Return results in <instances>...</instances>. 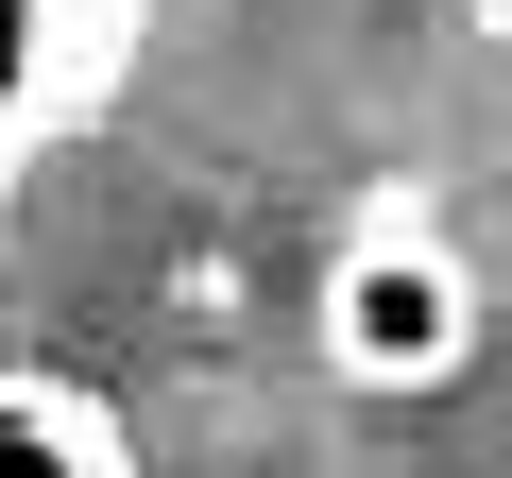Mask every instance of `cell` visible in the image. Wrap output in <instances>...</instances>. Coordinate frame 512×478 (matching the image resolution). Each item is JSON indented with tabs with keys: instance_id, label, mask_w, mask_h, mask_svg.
I'll return each mask as SVG.
<instances>
[{
	"instance_id": "cell-4",
	"label": "cell",
	"mask_w": 512,
	"mask_h": 478,
	"mask_svg": "<svg viewBox=\"0 0 512 478\" xmlns=\"http://www.w3.org/2000/svg\"><path fill=\"white\" fill-rule=\"evenodd\" d=\"M478 35H495V52H512V0H478Z\"/></svg>"
},
{
	"instance_id": "cell-1",
	"label": "cell",
	"mask_w": 512,
	"mask_h": 478,
	"mask_svg": "<svg viewBox=\"0 0 512 478\" xmlns=\"http://www.w3.org/2000/svg\"><path fill=\"white\" fill-rule=\"evenodd\" d=\"M478 325H495V291H478V257H461V222H444V205H410V188L342 205L325 274H308V359H325L342 393L427 410V393L478 376Z\"/></svg>"
},
{
	"instance_id": "cell-2",
	"label": "cell",
	"mask_w": 512,
	"mask_h": 478,
	"mask_svg": "<svg viewBox=\"0 0 512 478\" xmlns=\"http://www.w3.org/2000/svg\"><path fill=\"white\" fill-rule=\"evenodd\" d=\"M137 35H154V0H0V188L120 86Z\"/></svg>"
},
{
	"instance_id": "cell-3",
	"label": "cell",
	"mask_w": 512,
	"mask_h": 478,
	"mask_svg": "<svg viewBox=\"0 0 512 478\" xmlns=\"http://www.w3.org/2000/svg\"><path fill=\"white\" fill-rule=\"evenodd\" d=\"M0 478H154V461H137L120 393H86L52 359H0Z\"/></svg>"
}]
</instances>
